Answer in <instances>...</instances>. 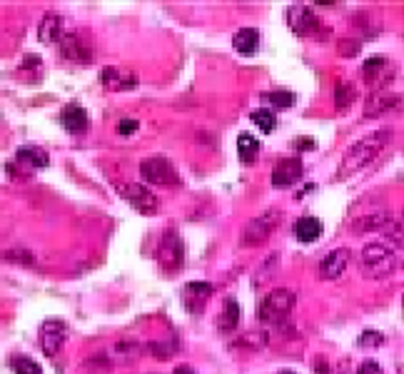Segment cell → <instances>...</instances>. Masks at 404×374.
Wrapping results in <instances>:
<instances>
[{
    "instance_id": "6da1fadb",
    "label": "cell",
    "mask_w": 404,
    "mask_h": 374,
    "mask_svg": "<svg viewBox=\"0 0 404 374\" xmlns=\"http://www.w3.org/2000/svg\"><path fill=\"white\" fill-rule=\"evenodd\" d=\"M390 140H392V130H377V133H370L362 140H357V143L345 153V158H342L340 170H337V180L352 178V175L360 173L362 168L375 163V160L380 158L382 150L390 145Z\"/></svg>"
},
{
    "instance_id": "7a4b0ae2",
    "label": "cell",
    "mask_w": 404,
    "mask_h": 374,
    "mask_svg": "<svg viewBox=\"0 0 404 374\" xmlns=\"http://www.w3.org/2000/svg\"><path fill=\"white\" fill-rule=\"evenodd\" d=\"M360 270L370 280H385L400 270V255L385 242H370L360 255Z\"/></svg>"
},
{
    "instance_id": "3957f363",
    "label": "cell",
    "mask_w": 404,
    "mask_h": 374,
    "mask_svg": "<svg viewBox=\"0 0 404 374\" xmlns=\"http://www.w3.org/2000/svg\"><path fill=\"white\" fill-rule=\"evenodd\" d=\"M297 305V295L287 287H275L265 300L260 302V322L265 325H280L290 317Z\"/></svg>"
},
{
    "instance_id": "277c9868",
    "label": "cell",
    "mask_w": 404,
    "mask_h": 374,
    "mask_svg": "<svg viewBox=\"0 0 404 374\" xmlns=\"http://www.w3.org/2000/svg\"><path fill=\"white\" fill-rule=\"evenodd\" d=\"M155 260H158V265L163 267V272H168V275L183 270L185 242L175 230L163 232V237H160V242H158V250H155Z\"/></svg>"
},
{
    "instance_id": "5b68a950",
    "label": "cell",
    "mask_w": 404,
    "mask_h": 374,
    "mask_svg": "<svg viewBox=\"0 0 404 374\" xmlns=\"http://www.w3.org/2000/svg\"><path fill=\"white\" fill-rule=\"evenodd\" d=\"M282 222V210H267L262 215H257L255 220H250L242 230V247H260L265 245L267 240L272 237V232L280 227Z\"/></svg>"
},
{
    "instance_id": "8992f818",
    "label": "cell",
    "mask_w": 404,
    "mask_h": 374,
    "mask_svg": "<svg viewBox=\"0 0 404 374\" xmlns=\"http://www.w3.org/2000/svg\"><path fill=\"white\" fill-rule=\"evenodd\" d=\"M140 175H143L145 183L150 185H163L173 187L180 185V173L175 168V163L165 155H153V158H145L140 163Z\"/></svg>"
},
{
    "instance_id": "52a82bcc",
    "label": "cell",
    "mask_w": 404,
    "mask_h": 374,
    "mask_svg": "<svg viewBox=\"0 0 404 374\" xmlns=\"http://www.w3.org/2000/svg\"><path fill=\"white\" fill-rule=\"evenodd\" d=\"M118 192L133 210H138L140 215H155L160 210L158 197L140 183H118Z\"/></svg>"
},
{
    "instance_id": "ba28073f",
    "label": "cell",
    "mask_w": 404,
    "mask_h": 374,
    "mask_svg": "<svg viewBox=\"0 0 404 374\" xmlns=\"http://www.w3.org/2000/svg\"><path fill=\"white\" fill-rule=\"evenodd\" d=\"M60 55L68 63L90 65L93 63V43L83 33H65L60 38Z\"/></svg>"
},
{
    "instance_id": "9c48e42d",
    "label": "cell",
    "mask_w": 404,
    "mask_h": 374,
    "mask_svg": "<svg viewBox=\"0 0 404 374\" xmlns=\"http://www.w3.org/2000/svg\"><path fill=\"white\" fill-rule=\"evenodd\" d=\"M68 340V325L63 320H45L40 325V350L45 357H58Z\"/></svg>"
},
{
    "instance_id": "30bf717a",
    "label": "cell",
    "mask_w": 404,
    "mask_h": 374,
    "mask_svg": "<svg viewBox=\"0 0 404 374\" xmlns=\"http://www.w3.org/2000/svg\"><path fill=\"white\" fill-rule=\"evenodd\" d=\"M287 25H290V30L295 35L307 38V35L320 30V18H317L310 5H290L287 8Z\"/></svg>"
},
{
    "instance_id": "8fae6325",
    "label": "cell",
    "mask_w": 404,
    "mask_h": 374,
    "mask_svg": "<svg viewBox=\"0 0 404 374\" xmlns=\"http://www.w3.org/2000/svg\"><path fill=\"white\" fill-rule=\"evenodd\" d=\"M352 262V250L347 247H337V250L327 252L320 262V277L322 280H340L345 275V270Z\"/></svg>"
},
{
    "instance_id": "7c38bea8",
    "label": "cell",
    "mask_w": 404,
    "mask_h": 374,
    "mask_svg": "<svg viewBox=\"0 0 404 374\" xmlns=\"http://www.w3.org/2000/svg\"><path fill=\"white\" fill-rule=\"evenodd\" d=\"M100 83L105 90H113V93H123V90H135L140 85L138 73L128 68H103L100 73Z\"/></svg>"
},
{
    "instance_id": "4fadbf2b",
    "label": "cell",
    "mask_w": 404,
    "mask_h": 374,
    "mask_svg": "<svg viewBox=\"0 0 404 374\" xmlns=\"http://www.w3.org/2000/svg\"><path fill=\"white\" fill-rule=\"evenodd\" d=\"M60 125L68 130L70 135H85L90 130V115L85 108L70 103L60 110Z\"/></svg>"
},
{
    "instance_id": "5bb4252c",
    "label": "cell",
    "mask_w": 404,
    "mask_h": 374,
    "mask_svg": "<svg viewBox=\"0 0 404 374\" xmlns=\"http://www.w3.org/2000/svg\"><path fill=\"white\" fill-rule=\"evenodd\" d=\"M302 178V160L300 158H282L280 163L272 170V185L285 190V187H292L297 180Z\"/></svg>"
},
{
    "instance_id": "9a60e30c",
    "label": "cell",
    "mask_w": 404,
    "mask_h": 374,
    "mask_svg": "<svg viewBox=\"0 0 404 374\" xmlns=\"http://www.w3.org/2000/svg\"><path fill=\"white\" fill-rule=\"evenodd\" d=\"M65 35V20L58 13H45L43 20L38 25V40L43 45L60 43V38Z\"/></svg>"
},
{
    "instance_id": "2e32d148",
    "label": "cell",
    "mask_w": 404,
    "mask_h": 374,
    "mask_svg": "<svg viewBox=\"0 0 404 374\" xmlns=\"http://www.w3.org/2000/svg\"><path fill=\"white\" fill-rule=\"evenodd\" d=\"M140 355H143V347H140L138 340H120L105 352L110 365H130V362H135Z\"/></svg>"
},
{
    "instance_id": "e0dca14e",
    "label": "cell",
    "mask_w": 404,
    "mask_h": 374,
    "mask_svg": "<svg viewBox=\"0 0 404 374\" xmlns=\"http://www.w3.org/2000/svg\"><path fill=\"white\" fill-rule=\"evenodd\" d=\"M400 95L392 93H375L370 100L365 103V118H380V115L390 113V110L400 108Z\"/></svg>"
},
{
    "instance_id": "ac0fdd59",
    "label": "cell",
    "mask_w": 404,
    "mask_h": 374,
    "mask_svg": "<svg viewBox=\"0 0 404 374\" xmlns=\"http://www.w3.org/2000/svg\"><path fill=\"white\" fill-rule=\"evenodd\" d=\"M322 230H325V227H322V220L315 215H305L295 222V237L302 242V245H310V242L320 240Z\"/></svg>"
},
{
    "instance_id": "d6986e66",
    "label": "cell",
    "mask_w": 404,
    "mask_h": 374,
    "mask_svg": "<svg viewBox=\"0 0 404 374\" xmlns=\"http://www.w3.org/2000/svg\"><path fill=\"white\" fill-rule=\"evenodd\" d=\"M237 325H240V305H237L235 297H225L222 312L220 317H217V330H220L222 335H230V332L237 330Z\"/></svg>"
},
{
    "instance_id": "ffe728a7",
    "label": "cell",
    "mask_w": 404,
    "mask_h": 374,
    "mask_svg": "<svg viewBox=\"0 0 404 374\" xmlns=\"http://www.w3.org/2000/svg\"><path fill=\"white\" fill-rule=\"evenodd\" d=\"M395 225V217L392 215H385V212H375V215H367V217H360V220L352 222V232L362 235V232H372V230H390Z\"/></svg>"
},
{
    "instance_id": "44dd1931",
    "label": "cell",
    "mask_w": 404,
    "mask_h": 374,
    "mask_svg": "<svg viewBox=\"0 0 404 374\" xmlns=\"http://www.w3.org/2000/svg\"><path fill=\"white\" fill-rule=\"evenodd\" d=\"M232 45L240 55H255L260 50V30L257 28H240L232 38Z\"/></svg>"
},
{
    "instance_id": "7402d4cb",
    "label": "cell",
    "mask_w": 404,
    "mask_h": 374,
    "mask_svg": "<svg viewBox=\"0 0 404 374\" xmlns=\"http://www.w3.org/2000/svg\"><path fill=\"white\" fill-rule=\"evenodd\" d=\"M15 160H18L20 165H28V168H48L50 163V155L45 153L43 148H35V145H23V148H18V153H15Z\"/></svg>"
},
{
    "instance_id": "603a6c76",
    "label": "cell",
    "mask_w": 404,
    "mask_h": 374,
    "mask_svg": "<svg viewBox=\"0 0 404 374\" xmlns=\"http://www.w3.org/2000/svg\"><path fill=\"white\" fill-rule=\"evenodd\" d=\"M237 158L242 165H255L260 158V140L252 138L250 133H240L237 138Z\"/></svg>"
},
{
    "instance_id": "cb8c5ba5",
    "label": "cell",
    "mask_w": 404,
    "mask_h": 374,
    "mask_svg": "<svg viewBox=\"0 0 404 374\" xmlns=\"http://www.w3.org/2000/svg\"><path fill=\"white\" fill-rule=\"evenodd\" d=\"M212 295V285L210 282H190L188 287H185L183 297L185 302H188V310L193 307V302H198V312H202V307H205V300Z\"/></svg>"
},
{
    "instance_id": "d4e9b609",
    "label": "cell",
    "mask_w": 404,
    "mask_h": 374,
    "mask_svg": "<svg viewBox=\"0 0 404 374\" xmlns=\"http://www.w3.org/2000/svg\"><path fill=\"white\" fill-rule=\"evenodd\" d=\"M387 58L385 55H372V58H367L365 63H362V78L367 80V83H377L382 75V70H387Z\"/></svg>"
},
{
    "instance_id": "484cf974",
    "label": "cell",
    "mask_w": 404,
    "mask_h": 374,
    "mask_svg": "<svg viewBox=\"0 0 404 374\" xmlns=\"http://www.w3.org/2000/svg\"><path fill=\"white\" fill-rule=\"evenodd\" d=\"M357 100V88H355V83H340L335 88V103H337V108L340 110H347L350 108L352 103Z\"/></svg>"
},
{
    "instance_id": "4316f807",
    "label": "cell",
    "mask_w": 404,
    "mask_h": 374,
    "mask_svg": "<svg viewBox=\"0 0 404 374\" xmlns=\"http://www.w3.org/2000/svg\"><path fill=\"white\" fill-rule=\"evenodd\" d=\"M252 123L257 125V128L262 130V133H267L270 135L272 130H275V125H277V120H275V113H272L270 108H257V110H252Z\"/></svg>"
},
{
    "instance_id": "83f0119b",
    "label": "cell",
    "mask_w": 404,
    "mask_h": 374,
    "mask_svg": "<svg viewBox=\"0 0 404 374\" xmlns=\"http://www.w3.org/2000/svg\"><path fill=\"white\" fill-rule=\"evenodd\" d=\"M10 370L15 374H43L40 365L33 360V357H25V355H18L10 360Z\"/></svg>"
},
{
    "instance_id": "f1b7e54d",
    "label": "cell",
    "mask_w": 404,
    "mask_h": 374,
    "mask_svg": "<svg viewBox=\"0 0 404 374\" xmlns=\"http://www.w3.org/2000/svg\"><path fill=\"white\" fill-rule=\"evenodd\" d=\"M3 260L13 262V265H25V267L35 265V255L30 250H23V247H15V250L3 252Z\"/></svg>"
},
{
    "instance_id": "f546056e",
    "label": "cell",
    "mask_w": 404,
    "mask_h": 374,
    "mask_svg": "<svg viewBox=\"0 0 404 374\" xmlns=\"http://www.w3.org/2000/svg\"><path fill=\"white\" fill-rule=\"evenodd\" d=\"M110 367H113V365L108 362L105 352H98L95 357H88V360L83 362V370H85V372H108Z\"/></svg>"
},
{
    "instance_id": "4dcf8cb0",
    "label": "cell",
    "mask_w": 404,
    "mask_h": 374,
    "mask_svg": "<svg viewBox=\"0 0 404 374\" xmlns=\"http://www.w3.org/2000/svg\"><path fill=\"white\" fill-rule=\"evenodd\" d=\"M277 260H280V255H277V252H272V255L265 260V270L257 272V275H255V282H252V285H255V287L265 285V282L272 277V267H275V270H277Z\"/></svg>"
},
{
    "instance_id": "1f68e13d",
    "label": "cell",
    "mask_w": 404,
    "mask_h": 374,
    "mask_svg": "<svg viewBox=\"0 0 404 374\" xmlns=\"http://www.w3.org/2000/svg\"><path fill=\"white\" fill-rule=\"evenodd\" d=\"M267 98H270V103H275V108H292L295 105V93H290V90H272Z\"/></svg>"
},
{
    "instance_id": "d6a6232c",
    "label": "cell",
    "mask_w": 404,
    "mask_h": 374,
    "mask_svg": "<svg viewBox=\"0 0 404 374\" xmlns=\"http://www.w3.org/2000/svg\"><path fill=\"white\" fill-rule=\"evenodd\" d=\"M150 352H153L155 357H160V360H168V357H173L175 352H178V345L175 342H150Z\"/></svg>"
},
{
    "instance_id": "836d02e7",
    "label": "cell",
    "mask_w": 404,
    "mask_h": 374,
    "mask_svg": "<svg viewBox=\"0 0 404 374\" xmlns=\"http://www.w3.org/2000/svg\"><path fill=\"white\" fill-rule=\"evenodd\" d=\"M360 347H365V350H370V347H380V345H385V335L382 332H375V330H367V332H362L360 335Z\"/></svg>"
},
{
    "instance_id": "e575fe53",
    "label": "cell",
    "mask_w": 404,
    "mask_h": 374,
    "mask_svg": "<svg viewBox=\"0 0 404 374\" xmlns=\"http://www.w3.org/2000/svg\"><path fill=\"white\" fill-rule=\"evenodd\" d=\"M337 50H340L345 58H355V55L362 50V43L360 40H352V38H342L340 43H337Z\"/></svg>"
},
{
    "instance_id": "d590c367",
    "label": "cell",
    "mask_w": 404,
    "mask_h": 374,
    "mask_svg": "<svg viewBox=\"0 0 404 374\" xmlns=\"http://www.w3.org/2000/svg\"><path fill=\"white\" fill-rule=\"evenodd\" d=\"M138 128H140V123H138L135 118H123V120L118 123V133H120V135H133Z\"/></svg>"
},
{
    "instance_id": "8d00e7d4",
    "label": "cell",
    "mask_w": 404,
    "mask_h": 374,
    "mask_svg": "<svg viewBox=\"0 0 404 374\" xmlns=\"http://www.w3.org/2000/svg\"><path fill=\"white\" fill-rule=\"evenodd\" d=\"M357 374H385V372H382L380 362H375V360H365L360 367H357Z\"/></svg>"
},
{
    "instance_id": "74e56055",
    "label": "cell",
    "mask_w": 404,
    "mask_h": 374,
    "mask_svg": "<svg viewBox=\"0 0 404 374\" xmlns=\"http://www.w3.org/2000/svg\"><path fill=\"white\" fill-rule=\"evenodd\" d=\"M312 372H317V374H330V362H327L325 357H315V360H312Z\"/></svg>"
},
{
    "instance_id": "f35d334b",
    "label": "cell",
    "mask_w": 404,
    "mask_h": 374,
    "mask_svg": "<svg viewBox=\"0 0 404 374\" xmlns=\"http://www.w3.org/2000/svg\"><path fill=\"white\" fill-rule=\"evenodd\" d=\"M297 148H300V150H315L317 148V140H312V138H297Z\"/></svg>"
},
{
    "instance_id": "ab89813d",
    "label": "cell",
    "mask_w": 404,
    "mask_h": 374,
    "mask_svg": "<svg viewBox=\"0 0 404 374\" xmlns=\"http://www.w3.org/2000/svg\"><path fill=\"white\" fill-rule=\"evenodd\" d=\"M173 374H198L193 370V367H188V365H180V367H175Z\"/></svg>"
},
{
    "instance_id": "60d3db41",
    "label": "cell",
    "mask_w": 404,
    "mask_h": 374,
    "mask_svg": "<svg viewBox=\"0 0 404 374\" xmlns=\"http://www.w3.org/2000/svg\"><path fill=\"white\" fill-rule=\"evenodd\" d=\"M277 374H297V372H292V370H280Z\"/></svg>"
}]
</instances>
